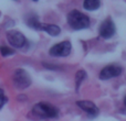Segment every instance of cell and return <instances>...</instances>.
<instances>
[{
  "mask_svg": "<svg viewBox=\"0 0 126 121\" xmlns=\"http://www.w3.org/2000/svg\"><path fill=\"white\" fill-rule=\"evenodd\" d=\"M33 1H38V0H33Z\"/></svg>",
  "mask_w": 126,
  "mask_h": 121,
  "instance_id": "obj_16",
  "label": "cell"
},
{
  "mask_svg": "<svg viewBox=\"0 0 126 121\" xmlns=\"http://www.w3.org/2000/svg\"><path fill=\"white\" fill-rule=\"evenodd\" d=\"M72 50V44L70 41H63L61 43H58L55 45H53L50 48L49 53L51 56H57V57H64L71 53Z\"/></svg>",
  "mask_w": 126,
  "mask_h": 121,
  "instance_id": "obj_4",
  "label": "cell"
},
{
  "mask_svg": "<svg viewBox=\"0 0 126 121\" xmlns=\"http://www.w3.org/2000/svg\"><path fill=\"white\" fill-rule=\"evenodd\" d=\"M122 67L120 65H107L101 71L100 73V79L102 80H107L111 78H115L122 74Z\"/></svg>",
  "mask_w": 126,
  "mask_h": 121,
  "instance_id": "obj_6",
  "label": "cell"
},
{
  "mask_svg": "<svg viewBox=\"0 0 126 121\" xmlns=\"http://www.w3.org/2000/svg\"><path fill=\"white\" fill-rule=\"evenodd\" d=\"M67 23L73 30H83L90 26V18L79 10H72L67 14Z\"/></svg>",
  "mask_w": 126,
  "mask_h": 121,
  "instance_id": "obj_1",
  "label": "cell"
},
{
  "mask_svg": "<svg viewBox=\"0 0 126 121\" xmlns=\"http://www.w3.org/2000/svg\"><path fill=\"white\" fill-rule=\"evenodd\" d=\"M124 105H125V107H126V96L124 97Z\"/></svg>",
  "mask_w": 126,
  "mask_h": 121,
  "instance_id": "obj_15",
  "label": "cell"
},
{
  "mask_svg": "<svg viewBox=\"0 0 126 121\" xmlns=\"http://www.w3.org/2000/svg\"><path fill=\"white\" fill-rule=\"evenodd\" d=\"M7 39L11 46L15 48H22L27 43V39L21 32L11 30L7 32Z\"/></svg>",
  "mask_w": 126,
  "mask_h": 121,
  "instance_id": "obj_5",
  "label": "cell"
},
{
  "mask_svg": "<svg viewBox=\"0 0 126 121\" xmlns=\"http://www.w3.org/2000/svg\"><path fill=\"white\" fill-rule=\"evenodd\" d=\"M115 24L111 18H107L102 22L98 29V33L103 39H111L115 34Z\"/></svg>",
  "mask_w": 126,
  "mask_h": 121,
  "instance_id": "obj_7",
  "label": "cell"
},
{
  "mask_svg": "<svg viewBox=\"0 0 126 121\" xmlns=\"http://www.w3.org/2000/svg\"><path fill=\"white\" fill-rule=\"evenodd\" d=\"M83 6H84V9H86L87 11H94L100 8L101 1L100 0H84Z\"/></svg>",
  "mask_w": 126,
  "mask_h": 121,
  "instance_id": "obj_10",
  "label": "cell"
},
{
  "mask_svg": "<svg viewBox=\"0 0 126 121\" xmlns=\"http://www.w3.org/2000/svg\"><path fill=\"white\" fill-rule=\"evenodd\" d=\"M0 53H1L2 56H8V55H12L13 51L11 48H7V46H1L0 48Z\"/></svg>",
  "mask_w": 126,
  "mask_h": 121,
  "instance_id": "obj_13",
  "label": "cell"
},
{
  "mask_svg": "<svg viewBox=\"0 0 126 121\" xmlns=\"http://www.w3.org/2000/svg\"><path fill=\"white\" fill-rule=\"evenodd\" d=\"M79 107L82 109L83 111L87 113L91 117H95V116L98 115V108L94 102L90 101V100H80V101L76 102Z\"/></svg>",
  "mask_w": 126,
  "mask_h": 121,
  "instance_id": "obj_8",
  "label": "cell"
},
{
  "mask_svg": "<svg viewBox=\"0 0 126 121\" xmlns=\"http://www.w3.org/2000/svg\"><path fill=\"white\" fill-rule=\"evenodd\" d=\"M41 30L47 32L49 35H51V36H57V35H59L60 32H61L60 26H58L57 24H42Z\"/></svg>",
  "mask_w": 126,
  "mask_h": 121,
  "instance_id": "obj_9",
  "label": "cell"
},
{
  "mask_svg": "<svg viewBox=\"0 0 126 121\" xmlns=\"http://www.w3.org/2000/svg\"><path fill=\"white\" fill-rule=\"evenodd\" d=\"M12 82L16 88L26 89L31 85V78L28 72L24 69H17L12 76Z\"/></svg>",
  "mask_w": 126,
  "mask_h": 121,
  "instance_id": "obj_3",
  "label": "cell"
},
{
  "mask_svg": "<svg viewBox=\"0 0 126 121\" xmlns=\"http://www.w3.org/2000/svg\"><path fill=\"white\" fill-rule=\"evenodd\" d=\"M7 101H8V98H7L6 95H4L3 89L0 88V109L4 106V104H6Z\"/></svg>",
  "mask_w": 126,
  "mask_h": 121,
  "instance_id": "obj_14",
  "label": "cell"
},
{
  "mask_svg": "<svg viewBox=\"0 0 126 121\" xmlns=\"http://www.w3.org/2000/svg\"><path fill=\"white\" fill-rule=\"evenodd\" d=\"M85 77H86V73H85L84 71H79L78 73H76V75H75V83H76V89H79V87H80L81 83H82L83 80L85 79Z\"/></svg>",
  "mask_w": 126,
  "mask_h": 121,
  "instance_id": "obj_12",
  "label": "cell"
},
{
  "mask_svg": "<svg viewBox=\"0 0 126 121\" xmlns=\"http://www.w3.org/2000/svg\"><path fill=\"white\" fill-rule=\"evenodd\" d=\"M32 112L34 116L41 118V119H51V118L58 117V109L51 104H48L46 101L38 102L34 105L32 109Z\"/></svg>",
  "mask_w": 126,
  "mask_h": 121,
  "instance_id": "obj_2",
  "label": "cell"
},
{
  "mask_svg": "<svg viewBox=\"0 0 126 121\" xmlns=\"http://www.w3.org/2000/svg\"><path fill=\"white\" fill-rule=\"evenodd\" d=\"M28 25L30 28L34 29V30H41L42 23H40V21L35 17H31L28 19Z\"/></svg>",
  "mask_w": 126,
  "mask_h": 121,
  "instance_id": "obj_11",
  "label": "cell"
}]
</instances>
